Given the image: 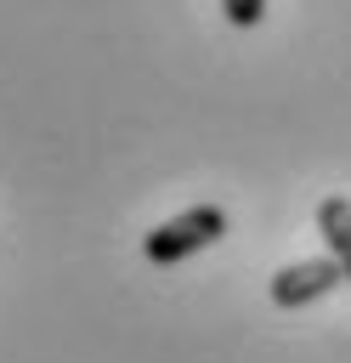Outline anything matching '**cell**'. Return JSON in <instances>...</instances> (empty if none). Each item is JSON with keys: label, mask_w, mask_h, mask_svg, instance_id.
<instances>
[{"label": "cell", "mask_w": 351, "mask_h": 363, "mask_svg": "<svg viewBox=\"0 0 351 363\" xmlns=\"http://www.w3.org/2000/svg\"><path fill=\"white\" fill-rule=\"evenodd\" d=\"M221 233H226V210H221V204H192V210L159 221V227L142 238V255H147L153 267H176V261L209 250Z\"/></svg>", "instance_id": "6da1fadb"}, {"label": "cell", "mask_w": 351, "mask_h": 363, "mask_svg": "<svg viewBox=\"0 0 351 363\" xmlns=\"http://www.w3.org/2000/svg\"><path fill=\"white\" fill-rule=\"evenodd\" d=\"M334 289H340V267H334L328 255H317V261H289V267H277L272 284H266V295H272L277 312H300V306H311V301H323V295H334Z\"/></svg>", "instance_id": "7a4b0ae2"}, {"label": "cell", "mask_w": 351, "mask_h": 363, "mask_svg": "<svg viewBox=\"0 0 351 363\" xmlns=\"http://www.w3.org/2000/svg\"><path fill=\"white\" fill-rule=\"evenodd\" d=\"M317 233L328 244V261L340 267V284H351V199L345 193H328L317 204Z\"/></svg>", "instance_id": "3957f363"}, {"label": "cell", "mask_w": 351, "mask_h": 363, "mask_svg": "<svg viewBox=\"0 0 351 363\" xmlns=\"http://www.w3.org/2000/svg\"><path fill=\"white\" fill-rule=\"evenodd\" d=\"M221 11H226V23H232V28H260L266 0H221Z\"/></svg>", "instance_id": "277c9868"}]
</instances>
